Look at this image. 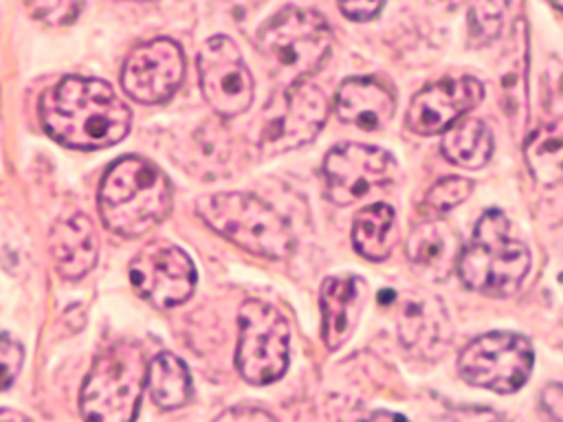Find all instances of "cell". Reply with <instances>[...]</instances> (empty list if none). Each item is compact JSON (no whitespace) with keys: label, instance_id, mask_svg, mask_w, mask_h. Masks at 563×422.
Segmentation results:
<instances>
[{"label":"cell","instance_id":"6da1fadb","mask_svg":"<svg viewBox=\"0 0 563 422\" xmlns=\"http://www.w3.org/2000/svg\"><path fill=\"white\" fill-rule=\"evenodd\" d=\"M44 132L73 149H103L117 145L132 125L130 108L110 84L92 77H64L40 97Z\"/></svg>","mask_w":563,"mask_h":422},{"label":"cell","instance_id":"7a4b0ae2","mask_svg":"<svg viewBox=\"0 0 563 422\" xmlns=\"http://www.w3.org/2000/svg\"><path fill=\"white\" fill-rule=\"evenodd\" d=\"M97 204L106 229L121 237H141L167 218L172 187L150 160L123 156L103 174Z\"/></svg>","mask_w":563,"mask_h":422},{"label":"cell","instance_id":"3957f363","mask_svg":"<svg viewBox=\"0 0 563 422\" xmlns=\"http://www.w3.org/2000/svg\"><path fill=\"white\" fill-rule=\"evenodd\" d=\"M530 268V253L512 235L510 220L499 209H488L477 220L473 235L457 262L462 284L479 295L508 297L519 290Z\"/></svg>","mask_w":563,"mask_h":422},{"label":"cell","instance_id":"277c9868","mask_svg":"<svg viewBox=\"0 0 563 422\" xmlns=\"http://www.w3.org/2000/svg\"><path fill=\"white\" fill-rule=\"evenodd\" d=\"M196 211L207 226L253 255L286 259L295 248L286 218L253 193H211L196 202Z\"/></svg>","mask_w":563,"mask_h":422},{"label":"cell","instance_id":"5b68a950","mask_svg":"<svg viewBox=\"0 0 563 422\" xmlns=\"http://www.w3.org/2000/svg\"><path fill=\"white\" fill-rule=\"evenodd\" d=\"M257 46L275 79L290 88L323 66L332 48V31L321 13L284 7L257 31Z\"/></svg>","mask_w":563,"mask_h":422},{"label":"cell","instance_id":"8992f818","mask_svg":"<svg viewBox=\"0 0 563 422\" xmlns=\"http://www.w3.org/2000/svg\"><path fill=\"white\" fill-rule=\"evenodd\" d=\"M145 380V354L139 343L117 341L108 345L84 378L81 418L86 422H134Z\"/></svg>","mask_w":563,"mask_h":422},{"label":"cell","instance_id":"52a82bcc","mask_svg":"<svg viewBox=\"0 0 563 422\" xmlns=\"http://www.w3.org/2000/svg\"><path fill=\"white\" fill-rule=\"evenodd\" d=\"M240 336L235 365L251 385H268L284 376L288 367L290 327L286 316L262 299H246L238 314Z\"/></svg>","mask_w":563,"mask_h":422},{"label":"cell","instance_id":"ba28073f","mask_svg":"<svg viewBox=\"0 0 563 422\" xmlns=\"http://www.w3.org/2000/svg\"><path fill=\"white\" fill-rule=\"evenodd\" d=\"M328 119V99L312 84H295L264 108L255 145L262 154H284L310 143Z\"/></svg>","mask_w":563,"mask_h":422},{"label":"cell","instance_id":"9c48e42d","mask_svg":"<svg viewBox=\"0 0 563 422\" xmlns=\"http://www.w3.org/2000/svg\"><path fill=\"white\" fill-rule=\"evenodd\" d=\"M532 363L534 352L526 336L517 332H486L462 349L457 371L473 387L510 393L528 380Z\"/></svg>","mask_w":563,"mask_h":422},{"label":"cell","instance_id":"30bf717a","mask_svg":"<svg viewBox=\"0 0 563 422\" xmlns=\"http://www.w3.org/2000/svg\"><path fill=\"white\" fill-rule=\"evenodd\" d=\"M200 90L220 116H238L253 103V77L235 42L227 35L209 37L198 53Z\"/></svg>","mask_w":563,"mask_h":422},{"label":"cell","instance_id":"8fae6325","mask_svg":"<svg viewBox=\"0 0 563 422\" xmlns=\"http://www.w3.org/2000/svg\"><path fill=\"white\" fill-rule=\"evenodd\" d=\"M396 176V160L387 149L361 143H343L323 160L325 196L334 204H352L369 191L385 187Z\"/></svg>","mask_w":563,"mask_h":422},{"label":"cell","instance_id":"7c38bea8","mask_svg":"<svg viewBox=\"0 0 563 422\" xmlns=\"http://www.w3.org/2000/svg\"><path fill=\"white\" fill-rule=\"evenodd\" d=\"M134 290L156 308H176L185 303L196 288V268L191 257L169 242H150L130 264Z\"/></svg>","mask_w":563,"mask_h":422},{"label":"cell","instance_id":"4fadbf2b","mask_svg":"<svg viewBox=\"0 0 563 422\" xmlns=\"http://www.w3.org/2000/svg\"><path fill=\"white\" fill-rule=\"evenodd\" d=\"M183 75L185 57L180 46L169 37H156L132 48L121 70V86L134 101L154 106L176 92Z\"/></svg>","mask_w":563,"mask_h":422},{"label":"cell","instance_id":"5bb4252c","mask_svg":"<svg viewBox=\"0 0 563 422\" xmlns=\"http://www.w3.org/2000/svg\"><path fill=\"white\" fill-rule=\"evenodd\" d=\"M484 99V86L475 77H451L422 88L409 103L407 127L416 134L446 132L460 116Z\"/></svg>","mask_w":563,"mask_h":422},{"label":"cell","instance_id":"9a60e30c","mask_svg":"<svg viewBox=\"0 0 563 422\" xmlns=\"http://www.w3.org/2000/svg\"><path fill=\"white\" fill-rule=\"evenodd\" d=\"M51 257L64 279L86 277L99 257V242L88 215L70 213L59 218L48 235Z\"/></svg>","mask_w":563,"mask_h":422},{"label":"cell","instance_id":"2e32d148","mask_svg":"<svg viewBox=\"0 0 563 422\" xmlns=\"http://www.w3.org/2000/svg\"><path fill=\"white\" fill-rule=\"evenodd\" d=\"M405 251L418 275L442 281L457 268L462 242L460 233L449 222L429 220L411 231Z\"/></svg>","mask_w":563,"mask_h":422},{"label":"cell","instance_id":"e0dca14e","mask_svg":"<svg viewBox=\"0 0 563 422\" xmlns=\"http://www.w3.org/2000/svg\"><path fill=\"white\" fill-rule=\"evenodd\" d=\"M396 110L394 92L372 77L345 79L334 97V112L343 123L361 130H380Z\"/></svg>","mask_w":563,"mask_h":422},{"label":"cell","instance_id":"ac0fdd59","mask_svg":"<svg viewBox=\"0 0 563 422\" xmlns=\"http://www.w3.org/2000/svg\"><path fill=\"white\" fill-rule=\"evenodd\" d=\"M398 334L400 343L418 356L433 358L442 354L451 338V327L442 303L433 297L420 295L407 299L400 308Z\"/></svg>","mask_w":563,"mask_h":422},{"label":"cell","instance_id":"d6986e66","mask_svg":"<svg viewBox=\"0 0 563 422\" xmlns=\"http://www.w3.org/2000/svg\"><path fill=\"white\" fill-rule=\"evenodd\" d=\"M319 303L323 314V341L328 349H336L350 338L358 321L363 308V279L354 275L328 277L321 284Z\"/></svg>","mask_w":563,"mask_h":422},{"label":"cell","instance_id":"ffe728a7","mask_svg":"<svg viewBox=\"0 0 563 422\" xmlns=\"http://www.w3.org/2000/svg\"><path fill=\"white\" fill-rule=\"evenodd\" d=\"M440 149L451 163L464 169H479L490 160L495 141H493V132L484 121L466 119L451 125L444 132Z\"/></svg>","mask_w":563,"mask_h":422},{"label":"cell","instance_id":"44dd1931","mask_svg":"<svg viewBox=\"0 0 563 422\" xmlns=\"http://www.w3.org/2000/svg\"><path fill=\"white\" fill-rule=\"evenodd\" d=\"M526 163L541 185H554L563 176V119L541 123L526 141Z\"/></svg>","mask_w":563,"mask_h":422},{"label":"cell","instance_id":"7402d4cb","mask_svg":"<svg viewBox=\"0 0 563 422\" xmlns=\"http://www.w3.org/2000/svg\"><path fill=\"white\" fill-rule=\"evenodd\" d=\"M394 209L385 202L369 204L354 215L352 244L356 253L369 262H380L391 251L394 237Z\"/></svg>","mask_w":563,"mask_h":422},{"label":"cell","instance_id":"603a6c76","mask_svg":"<svg viewBox=\"0 0 563 422\" xmlns=\"http://www.w3.org/2000/svg\"><path fill=\"white\" fill-rule=\"evenodd\" d=\"M147 387L154 404L161 409H178L191 398V376L187 365L172 352H161L147 369Z\"/></svg>","mask_w":563,"mask_h":422},{"label":"cell","instance_id":"cb8c5ba5","mask_svg":"<svg viewBox=\"0 0 563 422\" xmlns=\"http://www.w3.org/2000/svg\"><path fill=\"white\" fill-rule=\"evenodd\" d=\"M508 0H471L468 7V35L473 46H486L504 29Z\"/></svg>","mask_w":563,"mask_h":422},{"label":"cell","instance_id":"d4e9b609","mask_svg":"<svg viewBox=\"0 0 563 422\" xmlns=\"http://www.w3.org/2000/svg\"><path fill=\"white\" fill-rule=\"evenodd\" d=\"M473 180L462 176H446L438 180L424 196V204L433 211H451L460 202H464L473 191Z\"/></svg>","mask_w":563,"mask_h":422},{"label":"cell","instance_id":"484cf974","mask_svg":"<svg viewBox=\"0 0 563 422\" xmlns=\"http://www.w3.org/2000/svg\"><path fill=\"white\" fill-rule=\"evenodd\" d=\"M29 15L48 26H66L81 13L84 0H22Z\"/></svg>","mask_w":563,"mask_h":422},{"label":"cell","instance_id":"4316f807","mask_svg":"<svg viewBox=\"0 0 563 422\" xmlns=\"http://www.w3.org/2000/svg\"><path fill=\"white\" fill-rule=\"evenodd\" d=\"M22 360H24L22 345L13 336L0 332V391L11 387V382L20 374Z\"/></svg>","mask_w":563,"mask_h":422},{"label":"cell","instance_id":"83f0119b","mask_svg":"<svg viewBox=\"0 0 563 422\" xmlns=\"http://www.w3.org/2000/svg\"><path fill=\"white\" fill-rule=\"evenodd\" d=\"M336 2L341 13L356 22L372 20L385 4V0H336Z\"/></svg>","mask_w":563,"mask_h":422},{"label":"cell","instance_id":"f1b7e54d","mask_svg":"<svg viewBox=\"0 0 563 422\" xmlns=\"http://www.w3.org/2000/svg\"><path fill=\"white\" fill-rule=\"evenodd\" d=\"M213 422H277V420L260 407L242 404V407H231L222 411Z\"/></svg>","mask_w":563,"mask_h":422},{"label":"cell","instance_id":"f546056e","mask_svg":"<svg viewBox=\"0 0 563 422\" xmlns=\"http://www.w3.org/2000/svg\"><path fill=\"white\" fill-rule=\"evenodd\" d=\"M541 407L552 422H563V382H550L541 391Z\"/></svg>","mask_w":563,"mask_h":422},{"label":"cell","instance_id":"4dcf8cb0","mask_svg":"<svg viewBox=\"0 0 563 422\" xmlns=\"http://www.w3.org/2000/svg\"><path fill=\"white\" fill-rule=\"evenodd\" d=\"M363 422H409V420L398 413H391V411H376L369 418H365Z\"/></svg>","mask_w":563,"mask_h":422},{"label":"cell","instance_id":"1f68e13d","mask_svg":"<svg viewBox=\"0 0 563 422\" xmlns=\"http://www.w3.org/2000/svg\"><path fill=\"white\" fill-rule=\"evenodd\" d=\"M0 422H31L26 415L13 409H0Z\"/></svg>","mask_w":563,"mask_h":422},{"label":"cell","instance_id":"d6a6232c","mask_svg":"<svg viewBox=\"0 0 563 422\" xmlns=\"http://www.w3.org/2000/svg\"><path fill=\"white\" fill-rule=\"evenodd\" d=\"M552 4H554L559 11H563V0H552Z\"/></svg>","mask_w":563,"mask_h":422},{"label":"cell","instance_id":"836d02e7","mask_svg":"<svg viewBox=\"0 0 563 422\" xmlns=\"http://www.w3.org/2000/svg\"><path fill=\"white\" fill-rule=\"evenodd\" d=\"M139 2H152V0H139Z\"/></svg>","mask_w":563,"mask_h":422}]
</instances>
